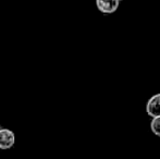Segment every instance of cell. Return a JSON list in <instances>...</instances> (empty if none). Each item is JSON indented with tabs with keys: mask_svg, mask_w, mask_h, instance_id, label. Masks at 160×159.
Instances as JSON below:
<instances>
[{
	"mask_svg": "<svg viewBox=\"0 0 160 159\" xmlns=\"http://www.w3.org/2000/svg\"><path fill=\"white\" fill-rule=\"evenodd\" d=\"M15 143V135L14 132L11 131L10 129H3L1 127L0 130V149H10L13 147Z\"/></svg>",
	"mask_w": 160,
	"mask_h": 159,
	"instance_id": "obj_1",
	"label": "cell"
},
{
	"mask_svg": "<svg viewBox=\"0 0 160 159\" xmlns=\"http://www.w3.org/2000/svg\"><path fill=\"white\" fill-rule=\"evenodd\" d=\"M119 4H120L119 0H96L97 9L105 14H111L116 12L119 8Z\"/></svg>",
	"mask_w": 160,
	"mask_h": 159,
	"instance_id": "obj_2",
	"label": "cell"
},
{
	"mask_svg": "<svg viewBox=\"0 0 160 159\" xmlns=\"http://www.w3.org/2000/svg\"><path fill=\"white\" fill-rule=\"evenodd\" d=\"M146 112L152 118L160 117V93L155 94L146 104Z\"/></svg>",
	"mask_w": 160,
	"mask_h": 159,
	"instance_id": "obj_3",
	"label": "cell"
},
{
	"mask_svg": "<svg viewBox=\"0 0 160 159\" xmlns=\"http://www.w3.org/2000/svg\"><path fill=\"white\" fill-rule=\"evenodd\" d=\"M150 130L156 136L160 137V117H155L150 121Z\"/></svg>",
	"mask_w": 160,
	"mask_h": 159,
	"instance_id": "obj_4",
	"label": "cell"
},
{
	"mask_svg": "<svg viewBox=\"0 0 160 159\" xmlns=\"http://www.w3.org/2000/svg\"><path fill=\"white\" fill-rule=\"evenodd\" d=\"M119 1H120V2H121V1H124V0H119Z\"/></svg>",
	"mask_w": 160,
	"mask_h": 159,
	"instance_id": "obj_5",
	"label": "cell"
},
{
	"mask_svg": "<svg viewBox=\"0 0 160 159\" xmlns=\"http://www.w3.org/2000/svg\"><path fill=\"white\" fill-rule=\"evenodd\" d=\"M0 130H1V124H0Z\"/></svg>",
	"mask_w": 160,
	"mask_h": 159,
	"instance_id": "obj_6",
	"label": "cell"
},
{
	"mask_svg": "<svg viewBox=\"0 0 160 159\" xmlns=\"http://www.w3.org/2000/svg\"><path fill=\"white\" fill-rule=\"evenodd\" d=\"M0 152H1V149H0Z\"/></svg>",
	"mask_w": 160,
	"mask_h": 159,
	"instance_id": "obj_7",
	"label": "cell"
}]
</instances>
